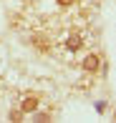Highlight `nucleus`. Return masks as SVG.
<instances>
[{"label": "nucleus", "instance_id": "f257e3e1", "mask_svg": "<svg viewBox=\"0 0 116 123\" xmlns=\"http://www.w3.org/2000/svg\"><path fill=\"white\" fill-rule=\"evenodd\" d=\"M101 63H103V58H101L98 53H88L86 58H83V63H81V68H83V73L96 75L98 70H101Z\"/></svg>", "mask_w": 116, "mask_h": 123}, {"label": "nucleus", "instance_id": "f03ea898", "mask_svg": "<svg viewBox=\"0 0 116 123\" xmlns=\"http://www.w3.org/2000/svg\"><path fill=\"white\" fill-rule=\"evenodd\" d=\"M38 105H41V98L35 96V93H28V96H23L20 100V113H33V111H38Z\"/></svg>", "mask_w": 116, "mask_h": 123}, {"label": "nucleus", "instance_id": "7ed1b4c3", "mask_svg": "<svg viewBox=\"0 0 116 123\" xmlns=\"http://www.w3.org/2000/svg\"><path fill=\"white\" fill-rule=\"evenodd\" d=\"M83 48V35H81L78 30L68 33V38H66V50H71V53H76V50Z\"/></svg>", "mask_w": 116, "mask_h": 123}, {"label": "nucleus", "instance_id": "20e7f679", "mask_svg": "<svg viewBox=\"0 0 116 123\" xmlns=\"http://www.w3.org/2000/svg\"><path fill=\"white\" fill-rule=\"evenodd\" d=\"M33 45L41 50V53H48V50H51V38H48L46 33H35V35H33Z\"/></svg>", "mask_w": 116, "mask_h": 123}, {"label": "nucleus", "instance_id": "39448f33", "mask_svg": "<svg viewBox=\"0 0 116 123\" xmlns=\"http://www.w3.org/2000/svg\"><path fill=\"white\" fill-rule=\"evenodd\" d=\"M33 113H35V111H33ZM33 118H35L38 123H43V121H51V113H35Z\"/></svg>", "mask_w": 116, "mask_h": 123}, {"label": "nucleus", "instance_id": "423d86ee", "mask_svg": "<svg viewBox=\"0 0 116 123\" xmlns=\"http://www.w3.org/2000/svg\"><path fill=\"white\" fill-rule=\"evenodd\" d=\"M10 121H23V113H20V108H18V111H15V108L10 111Z\"/></svg>", "mask_w": 116, "mask_h": 123}, {"label": "nucleus", "instance_id": "0eeeda50", "mask_svg": "<svg viewBox=\"0 0 116 123\" xmlns=\"http://www.w3.org/2000/svg\"><path fill=\"white\" fill-rule=\"evenodd\" d=\"M56 3L61 5V8H71V5H73V3H76V0H56Z\"/></svg>", "mask_w": 116, "mask_h": 123}]
</instances>
